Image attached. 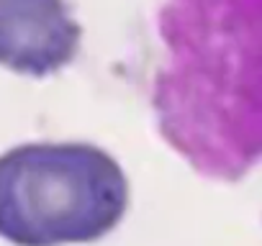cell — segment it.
<instances>
[{
    "label": "cell",
    "mask_w": 262,
    "mask_h": 246,
    "mask_svg": "<svg viewBox=\"0 0 262 246\" xmlns=\"http://www.w3.org/2000/svg\"><path fill=\"white\" fill-rule=\"evenodd\" d=\"M128 208L121 164L93 144H24L0 154V236L16 246L90 243Z\"/></svg>",
    "instance_id": "6da1fadb"
},
{
    "label": "cell",
    "mask_w": 262,
    "mask_h": 246,
    "mask_svg": "<svg viewBox=\"0 0 262 246\" xmlns=\"http://www.w3.org/2000/svg\"><path fill=\"white\" fill-rule=\"evenodd\" d=\"M80 46V26L64 0H0V67L44 77Z\"/></svg>",
    "instance_id": "7a4b0ae2"
}]
</instances>
